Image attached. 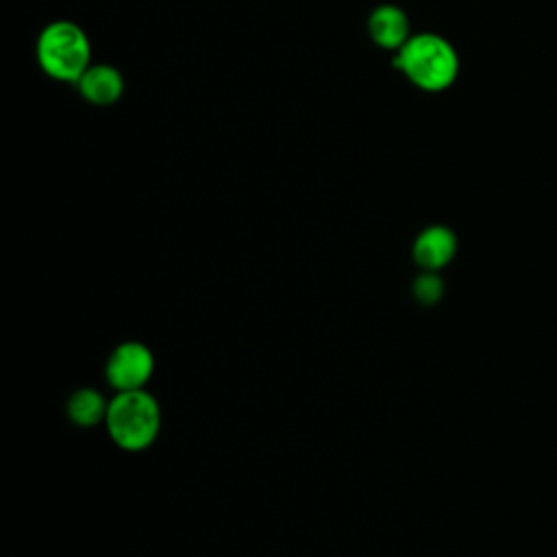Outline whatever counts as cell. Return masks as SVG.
Segmentation results:
<instances>
[{"mask_svg": "<svg viewBox=\"0 0 557 557\" xmlns=\"http://www.w3.org/2000/svg\"><path fill=\"white\" fill-rule=\"evenodd\" d=\"M394 67L422 91H444L457 78L459 59L444 37L420 33L396 50Z\"/></svg>", "mask_w": 557, "mask_h": 557, "instance_id": "cell-1", "label": "cell"}, {"mask_svg": "<svg viewBox=\"0 0 557 557\" xmlns=\"http://www.w3.org/2000/svg\"><path fill=\"white\" fill-rule=\"evenodd\" d=\"M104 424L117 448L139 453L157 440L161 429V409L146 389L117 392L109 400Z\"/></svg>", "mask_w": 557, "mask_h": 557, "instance_id": "cell-2", "label": "cell"}, {"mask_svg": "<svg viewBox=\"0 0 557 557\" xmlns=\"http://www.w3.org/2000/svg\"><path fill=\"white\" fill-rule=\"evenodd\" d=\"M37 61L50 78L76 83L91 65V46L85 30L67 20L48 24L37 39Z\"/></svg>", "mask_w": 557, "mask_h": 557, "instance_id": "cell-3", "label": "cell"}, {"mask_svg": "<svg viewBox=\"0 0 557 557\" xmlns=\"http://www.w3.org/2000/svg\"><path fill=\"white\" fill-rule=\"evenodd\" d=\"M154 370V359L148 346L141 342L120 344L107 359L104 376L109 385L117 392L144 389Z\"/></svg>", "mask_w": 557, "mask_h": 557, "instance_id": "cell-4", "label": "cell"}, {"mask_svg": "<svg viewBox=\"0 0 557 557\" xmlns=\"http://www.w3.org/2000/svg\"><path fill=\"white\" fill-rule=\"evenodd\" d=\"M455 248H457V239H455L453 231L446 228V226L433 224V226H426L416 237L411 252H413V261L420 268H424L429 272H435L453 259Z\"/></svg>", "mask_w": 557, "mask_h": 557, "instance_id": "cell-5", "label": "cell"}, {"mask_svg": "<svg viewBox=\"0 0 557 557\" xmlns=\"http://www.w3.org/2000/svg\"><path fill=\"white\" fill-rule=\"evenodd\" d=\"M368 30L372 41L387 50H398L411 37L405 11L394 4L376 7L368 17Z\"/></svg>", "mask_w": 557, "mask_h": 557, "instance_id": "cell-6", "label": "cell"}, {"mask_svg": "<svg viewBox=\"0 0 557 557\" xmlns=\"http://www.w3.org/2000/svg\"><path fill=\"white\" fill-rule=\"evenodd\" d=\"M76 85L81 96L98 107L113 104L124 91V78L113 65H89Z\"/></svg>", "mask_w": 557, "mask_h": 557, "instance_id": "cell-7", "label": "cell"}, {"mask_svg": "<svg viewBox=\"0 0 557 557\" xmlns=\"http://www.w3.org/2000/svg\"><path fill=\"white\" fill-rule=\"evenodd\" d=\"M109 403L104 396L94 387L76 389L67 400V416L78 426H94L102 418H107Z\"/></svg>", "mask_w": 557, "mask_h": 557, "instance_id": "cell-8", "label": "cell"}, {"mask_svg": "<svg viewBox=\"0 0 557 557\" xmlns=\"http://www.w3.org/2000/svg\"><path fill=\"white\" fill-rule=\"evenodd\" d=\"M442 289H444V285H442L440 276L429 270L413 281V296L422 305H435L442 296Z\"/></svg>", "mask_w": 557, "mask_h": 557, "instance_id": "cell-9", "label": "cell"}]
</instances>
